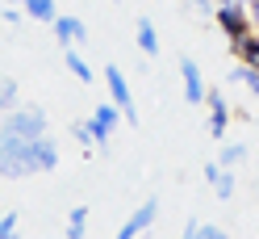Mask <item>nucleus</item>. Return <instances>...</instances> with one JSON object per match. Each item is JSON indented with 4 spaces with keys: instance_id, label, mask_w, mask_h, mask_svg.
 <instances>
[{
    "instance_id": "13",
    "label": "nucleus",
    "mask_w": 259,
    "mask_h": 239,
    "mask_svg": "<svg viewBox=\"0 0 259 239\" xmlns=\"http://www.w3.org/2000/svg\"><path fill=\"white\" fill-rule=\"evenodd\" d=\"M84 227H88V206H75V210L67 214V239H84Z\"/></svg>"
},
{
    "instance_id": "1",
    "label": "nucleus",
    "mask_w": 259,
    "mask_h": 239,
    "mask_svg": "<svg viewBox=\"0 0 259 239\" xmlns=\"http://www.w3.org/2000/svg\"><path fill=\"white\" fill-rule=\"evenodd\" d=\"M55 168H59V147L51 134L21 139L0 130V177H34V172H55Z\"/></svg>"
},
{
    "instance_id": "15",
    "label": "nucleus",
    "mask_w": 259,
    "mask_h": 239,
    "mask_svg": "<svg viewBox=\"0 0 259 239\" xmlns=\"http://www.w3.org/2000/svg\"><path fill=\"white\" fill-rule=\"evenodd\" d=\"M17 222H21V210H5L0 214V239H17Z\"/></svg>"
},
{
    "instance_id": "22",
    "label": "nucleus",
    "mask_w": 259,
    "mask_h": 239,
    "mask_svg": "<svg viewBox=\"0 0 259 239\" xmlns=\"http://www.w3.org/2000/svg\"><path fill=\"white\" fill-rule=\"evenodd\" d=\"M188 5L197 9V13H213V9H218V0H188Z\"/></svg>"
},
{
    "instance_id": "23",
    "label": "nucleus",
    "mask_w": 259,
    "mask_h": 239,
    "mask_svg": "<svg viewBox=\"0 0 259 239\" xmlns=\"http://www.w3.org/2000/svg\"><path fill=\"white\" fill-rule=\"evenodd\" d=\"M218 177H222V168H218V164H205V181H209V185H213Z\"/></svg>"
},
{
    "instance_id": "4",
    "label": "nucleus",
    "mask_w": 259,
    "mask_h": 239,
    "mask_svg": "<svg viewBox=\"0 0 259 239\" xmlns=\"http://www.w3.org/2000/svg\"><path fill=\"white\" fill-rule=\"evenodd\" d=\"M105 80H109V97H113V105L121 109V118L134 126L138 122V109H134V92H130V84H125V76H121V67H105Z\"/></svg>"
},
{
    "instance_id": "18",
    "label": "nucleus",
    "mask_w": 259,
    "mask_h": 239,
    "mask_svg": "<svg viewBox=\"0 0 259 239\" xmlns=\"http://www.w3.org/2000/svg\"><path fill=\"white\" fill-rule=\"evenodd\" d=\"M226 126H230V109H213V114H209V134L222 139V134H226Z\"/></svg>"
},
{
    "instance_id": "6",
    "label": "nucleus",
    "mask_w": 259,
    "mask_h": 239,
    "mask_svg": "<svg viewBox=\"0 0 259 239\" xmlns=\"http://www.w3.org/2000/svg\"><path fill=\"white\" fill-rule=\"evenodd\" d=\"M121 122V109L117 105H96L92 109V118H88V134H92V143H109V134H113V126Z\"/></svg>"
},
{
    "instance_id": "12",
    "label": "nucleus",
    "mask_w": 259,
    "mask_h": 239,
    "mask_svg": "<svg viewBox=\"0 0 259 239\" xmlns=\"http://www.w3.org/2000/svg\"><path fill=\"white\" fill-rule=\"evenodd\" d=\"M25 17H34V21H46V25H55L59 9H55V0H29V5H25Z\"/></svg>"
},
{
    "instance_id": "10",
    "label": "nucleus",
    "mask_w": 259,
    "mask_h": 239,
    "mask_svg": "<svg viewBox=\"0 0 259 239\" xmlns=\"http://www.w3.org/2000/svg\"><path fill=\"white\" fill-rule=\"evenodd\" d=\"M63 63H67V72L75 76V80H84V84H92V67H88V59L75 51V46H67L63 51Z\"/></svg>"
},
{
    "instance_id": "8",
    "label": "nucleus",
    "mask_w": 259,
    "mask_h": 239,
    "mask_svg": "<svg viewBox=\"0 0 259 239\" xmlns=\"http://www.w3.org/2000/svg\"><path fill=\"white\" fill-rule=\"evenodd\" d=\"M55 38H59L63 51H67V46H75V42H88V25L79 17H71V13H59L55 17Z\"/></svg>"
},
{
    "instance_id": "17",
    "label": "nucleus",
    "mask_w": 259,
    "mask_h": 239,
    "mask_svg": "<svg viewBox=\"0 0 259 239\" xmlns=\"http://www.w3.org/2000/svg\"><path fill=\"white\" fill-rule=\"evenodd\" d=\"M242 159H247V147H242V143H230V147H222V168H238Z\"/></svg>"
},
{
    "instance_id": "7",
    "label": "nucleus",
    "mask_w": 259,
    "mask_h": 239,
    "mask_svg": "<svg viewBox=\"0 0 259 239\" xmlns=\"http://www.w3.org/2000/svg\"><path fill=\"white\" fill-rule=\"evenodd\" d=\"M180 80H184V97H188V105H205V80H201V67H197V59H180Z\"/></svg>"
},
{
    "instance_id": "20",
    "label": "nucleus",
    "mask_w": 259,
    "mask_h": 239,
    "mask_svg": "<svg viewBox=\"0 0 259 239\" xmlns=\"http://www.w3.org/2000/svg\"><path fill=\"white\" fill-rule=\"evenodd\" d=\"M247 21H251V34H259V0H247Z\"/></svg>"
},
{
    "instance_id": "26",
    "label": "nucleus",
    "mask_w": 259,
    "mask_h": 239,
    "mask_svg": "<svg viewBox=\"0 0 259 239\" xmlns=\"http://www.w3.org/2000/svg\"><path fill=\"white\" fill-rule=\"evenodd\" d=\"M247 67H255V72H259V55H255V63H247Z\"/></svg>"
},
{
    "instance_id": "16",
    "label": "nucleus",
    "mask_w": 259,
    "mask_h": 239,
    "mask_svg": "<svg viewBox=\"0 0 259 239\" xmlns=\"http://www.w3.org/2000/svg\"><path fill=\"white\" fill-rule=\"evenodd\" d=\"M213 193H218L222 201H230V197H234V172H230V168H222V177L213 181Z\"/></svg>"
},
{
    "instance_id": "11",
    "label": "nucleus",
    "mask_w": 259,
    "mask_h": 239,
    "mask_svg": "<svg viewBox=\"0 0 259 239\" xmlns=\"http://www.w3.org/2000/svg\"><path fill=\"white\" fill-rule=\"evenodd\" d=\"M230 51L238 55V63H255V55H259V34H242V38H234Z\"/></svg>"
},
{
    "instance_id": "9",
    "label": "nucleus",
    "mask_w": 259,
    "mask_h": 239,
    "mask_svg": "<svg viewBox=\"0 0 259 239\" xmlns=\"http://www.w3.org/2000/svg\"><path fill=\"white\" fill-rule=\"evenodd\" d=\"M134 38H138V51H142V55H159V34H155V21H151V17H138Z\"/></svg>"
},
{
    "instance_id": "24",
    "label": "nucleus",
    "mask_w": 259,
    "mask_h": 239,
    "mask_svg": "<svg viewBox=\"0 0 259 239\" xmlns=\"http://www.w3.org/2000/svg\"><path fill=\"white\" fill-rule=\"evenodd\" d=\"M180 239H197V222H188V227H184V235Z\"/></svg>"
},
{
    "instance_id": "3",
    "label": "nucleus",
    "mask_w": 259,
    "mask_h": 239,
    "mask_svg": "<svg viewBox=\"0 0 259 239\" xmlns=\"http://www.w3.org/2000/svg\"><path fill=\"white\" fill-rule=\"evenodd\" d=\"M213 21L222 25V34L226 38H242V34H251V21H247V5H238V0H222V5L213 9Z\"/></svg>"
},
{
    "instance_id": "19",
    "label": "nucleus",
    "mask_w": 259,
    "mask_h": 239,
    "mask_svg": "<svg viewBox=\"0 0 259 239\" xmlns=\"http://www.w3.org/2000/svg\"><path fill=\"white\" fill-rule=\"evenodd\" d=\"M21 13H25V9H17V5H9L5 13H0V25H17V21H21Z\"/></svg>"
},
{
    "instance_id": "5",
    "label": "nucleus",
    "mask_w": 259,
    "mask_h": 239,
    "mask_svg": "<svg viewBox=\"0 0 259 239\" xmlns=\"http://www.w3.org/2000/svg\"><path fill=\"white\" fill-rule=\"evenodd\" d=\"M155 214H159V201H155V197H147V201H142L134 214H130V218L121 222L117 239H138V235H147V231H151V222H155Z\"/></svg>"
},
{
    "instance_id": "21",
    "label": "nucleus",
    "mask_w": 259,
    "mask_h": 239,
    "mask_svg": "<svg viewBox=\"0 0 259 239\" xmlns=\"http://www.w3.org/2000/svg\"><path fill=\"white\" fill-rule=\"evenodd\" d=\"M197 239H230L222 227H197Z\"/></svg>"
},
{
    "instance_id": "2",
    "label": "nucleus",
    "mask_w": 259,
    "mask_h": 239,
    "mask_svg": "<svg viewBox=\"0 0 259 239\" xmlns=\"http://www.w3.org/2000/svg\"><path fill=\"white\" fill-rule=\"evenodd\" d=\"M0 130L21 134V139H42L46 130H51V122H46V109L25 105V109H13V114H5V126H0Z\"/></svg>"
},
{
    "instance_id": "25",
    "label": "nucleus",
    "mask_w": 259,
    "mask_h": 239,
    "mask_svg": "<svg viewBox=\"0 0 259 239\" xmlns=\"http://www.w3.org/2000/svg\"><path fill=\"white\" fill-rule=\"evenodd\" d=\"M9 5H17V9H25V5H29V0H9Z\"/></svg>"
},
{
    "instance_id": "14",
    "label": "nucleus",
    "mask_w": 259,
    "mask_h": 239,
    "mask_svg": "<svg viewBox=\"0 0 259 239\" xmlns=\"http://www.w3.org/2000/svg\"><path fill=\"white\" fill-rule=\"evenodd\" d=\"M17 109V80H0V114H13Z\"/></svg>"
}]
</instances>
